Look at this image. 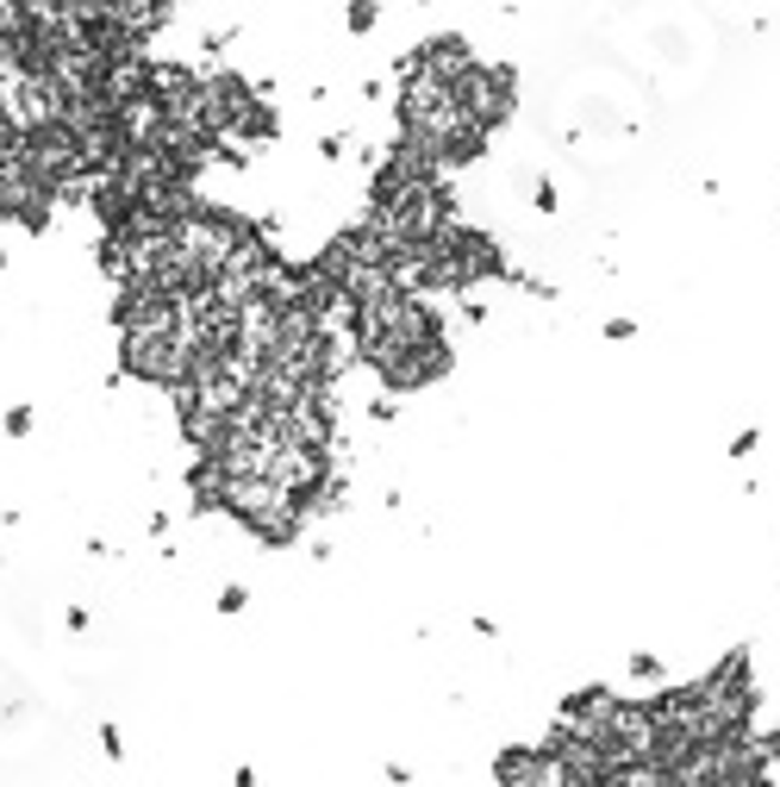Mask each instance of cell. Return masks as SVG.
Segmentation results:
<instances>
[{
    "mask_svg": "<svg viewBox=\"0 0 780 787\" xmlns=\"http://www.w3.org/2000/svg\"><path fill=\"white\" fill-rule=\"evenodd\" d=\"M375 26V0H350V31H369Z\"/></svg>",
    "mask_w": 780,
    "mask_h": 787,
    "instance_id": "cell-3",
    "label": "cell"
},
{
    "mask_svg": "<svg viewBox=\"0 0 780 787\" xmlns=\"http://www.w3.org/2000/svg\"><path fill=\"white\" fill-rule=\"evenodd\" d=\"M7 432L26 437V432H31V407H13V412H7Z\"/></svg>",
    "mask_w": 780,
    "mask_h": 787,
    "instance_id": "cell-4",
    "label": "cell"
},
{
    "mask_svg": "<svg viewBox=\"0 0 780 787\" xmlns=\"http://www.w3.org/2000/svg\"><path fill=\"white\" fill-rule=\"evenodd\" d=\"M456 94H462V106H469L487 131L512 113V76H506V69H481V63H475L469 76L456 81Z\"/></svg>",
    "mask_w": 780,
    "mask_h": 787,
    "instance_id": "cell-2",
    "label": "cell"
},
{
    "mask_svg": "<svg viewBox=\"0 0 780 787\" xmlns=\"http://www.w3.org/2000/svg\"><path fill=\"white\" fill-rule=\"evenodd\" d=\"M431 344H444V326L431 319V306L412 288H387V294L356 306V356L369 369H394Z\"/></svg>",
    "mask_w": 780,
    "mask_h": 787,
    "instance_id": "cell-1",
    "label": "cell"
}]
</instances>
